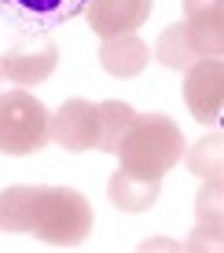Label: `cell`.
Returning <instances> with one entry per match:
<instances>
[{
	"instance_id": "cell-4",
	"label": "cell",
	"mask_w": 224,
	"mask_h": 253,
	"mask_svg": "<svg viewBox=\"0 0 224 253\" xmlns=\"http://www.w3.org/2000/svg\"><path fill=\"white\" fill-rule=\"evenodd\" d=\"M59 66V44L51 41V33H33L22 30L15 37V44L0 55V70L11 84L19 88H30V84H41L55 74Z\"/></svg>"
},
{
	"instance_id": "cell-10",
	"label": "cell",
	"mask_w": 224,
	"mask_h": 253,
	"mask_svg": "<svg viewBox=\"0 0 224 253\" xmlns=\"http://www.w3.org/2000/svg\"><path fill=\"white\" fill-rule=\"evenodd\" d=\"M99 63L110 77H136L151 63V48L136 33H118L99 44Z\"/></svg>"
},
{
	"instance_id": "cell-9",
	"label": "cell",
	"mask_w": 224,
	"mask_h": 253,
	"mask_svg": "<svg viewBox=\"0 0 224 253\" xmlns=\"http://www.w3.org/2000/svg\"><path fill=\"white\" fill-rule=\"evenodd\" d=\"M184 33L199 59H221L224 0H184Z\"/></svg>"
},
{
	"instance_id": "cell-13",
	"label": "cell",
	"mask_w": 224,
	"mask_h": 253,
	"mask_svg": "<svg viewBox=\"0 0 224 253\" xmlns=\"http://www.w3.org/2000/svg\"><path fill=\"white\" fill-rule=\"evenodd\" d=\"M154 59L166 70H177V74H184L187 66L199 63V55H195L191 41H187V33H184V22H173V26L162 30V37L154 41Z\"/></svg>"
},
{
	"instance_id": "cell-1",
	"label": "cell",
	"mask_w": 224,
	"mask_h": 253,
	"mask_svg": "<svg viewBox=\"0 0 224 253\" xmlns=\"http://www.w3.org/2000/svg\"><path fill=\"white\" fill-rule=\"evenodd\" d=\"M184 132L166 114H136L118 139L114 154L125 172L143 180H162L173 165L184 158Z\"/></svg>"
},
{
	"instance_id": "cell-3",
	"label": "cell",
	"mask_w": 224,
	"mask_h": 253,
	"mask_svg": "<svg viewBox=\"0 0 224 253\" xmlns=\"http://www.w3.org/2000/svg\"><path fill=\"white\" fill-rule=\"evenodd\" d=\"M48 125L51 114L37 95L15 88L0 95V151L4 154H37L41 147H48Z\"/></svg>"
},
{
	"instance_id": "cell-15",
	"label": "cell",
	"mask_w": 224,
	"mask_h": 253,
	"mask_svg": "<svg viewBox=\"0 0 224 253\" xmlns=\"http://www.w3.org/2000/svg\"><path fill=\"white\" fill-rule=\"evenodd\" d=\"M99 118H103V143H99V151L114 154L118 139H122V132L129 128V121L136 118V110L129 107V103H122V99H107V103H99Z\"/></svg>"
},
{
	"instance_id": "cell-12",
	"label": "cell",
	"mask_w": 224,
	"mask_h": 253,
	"mask_svg": "<svg viewBox=\"0 0 224 253\" xmlns=\"http://www.w3.org/2000/svg\"><path fill=\"white\" fill-rule=\"evenodd\" d=\"M37 184H19V187H7L0 191V231H11V235H30V220H33V209H37Z\"/></svg>"
},
{
	"instance_id": "cell-8",
	"label": "cell",
	"mask_w": 224,
	"mask_h": 253,
	"mask_svg": "<svg viewBox=\"0 0 224 253\" xmlns=\"http://www.w3.org/2000/svg\"><path fill=\"white\" fill-rule=\"evenodd\" d=\"M89 0H0V15L11 19L19 30L48 33L55 26L77 19Z\"/></svg>"
},
{
	"instance_id": "cell-17",
	"label": "cell",
	"mask_w": 224,
	"mask_h": 253,
	"mask_svg": "<svg viewBox=\"0 0 224 253\" xmlns=\"http://www.w3.org/2000/svg\"><path fill=\"white\" fill-rule=\"evenodd\" d=\"M221 231H224V228L199 224V228L191 231V239L184 242V250H221Z\"/></svg>"
},
{
	"instance_id": "cell-2",
	"label": "cell",
	"mask_w": 224,
	"mask_h": 253,
	"mask_svg": "<svg viewBox=\"0 0 224 253\" xmlns=\"http://www.w3.org/2000/svg\"><path fill=\"white\" fill-rule=\"evenodd\" d=\"M92 202L74 187H41L37 209L30 220V235L51 246H77L92 235Z\"/></svg>"
},
{
	"instance_id": "cell-18",
	"label": "cell",
	"mask_w": 224,
	"mask_h": 253,
	"mask_svg": "<svg viewBox=\"0 0 224 253\" xmlns=\"http://www.w3.org/2000/svg\"><path fill=\"white\" fill-rule=\"evenodd\" d=\"M0 84H4V70H0Z\"/></svg>"
},
{
	"instance_id": "cell-7",
	"label": "cell",
	"mask_w": 224,
	"mask_h": 253,
	"mask_svg": "<svg viewBox=\"0 0 224 253\" xmlns=\"http://www.w3.org/2000/svg\"><path fill=\"white\" fill-rule=\"evenodd\" d=\"M154 0H89L85 4V19L99 41L118 37V33H136L151 19Z\"/></svg>"
},
{
	"instance_id": "cell-11",
	"label": "cell",
	"mask_w": 224,
	"mask_h": 253,
	"mask_svg": "<svg viewBox=\"0 0 224 253\" xmlns=\"http://www.w3.org/2000/svg\"><path fill=\"white\" fill-rule=\"evenodd\" d=\"M158 191H162V180H143V176H133V172L118 169L107 184V195L122 213H143L158 202Z\"/></svg>"
},
{
	"instance_id": "cell-5",
	"label": "cell",
	"mask_w": 224,
	"mask_h": 253,
	"mask_svg": "<svg viewBox=\"0 0 224 253\" xmlns=\"http://www.w3.org/2000/svg\"><path fill=\"white\" fill-rule=\"evenodd\" d=\"M48 136L55 139L63 151H99L103 143V118H99V103L89 99H66L63 107L51 114Z\"/></svg>"
},
{
	"instance_id": "cell-14",
	"label": "cell",
	"mask_w": 224,
	"mask_h": 253,
	"mask_svg": "<svg viewBox=\"0 0 224 253\" xmlns=\"http://www.w3.org/2000/svg\"><path fill=\"white\" fill-rule=\"evenodd\" d=\"M184 162L195 176L210 180V176H221V165H224V136L221 132H210L202 136L195 147H184Z\"/></svg>"
},
{
	"instance_id": "cell-6",
	"label": "cell",
	"mask_w": 224,
	"mask_h": 253,
	"mask_svg": "<svg viewBox=\"0 0 224 253\" xmlns=\"http://www.w3.org/2000/svg\"><path fill=\"white\" fill-rule=\"evenodd\" d=\"M184 103L199 125H217L224 110V66L221 59H199L184 70Z\"/></svg>"
},
{
	"instance_id": "cell-16",
	"label": "cell",
	"mask_w": 224,
	"mask_h": 253,
	"mask_svg": "<svg viewBox=\"0 0 224 253\" xmlns=\"http://www.w3.org/2000/svg\"><path fill=\"white\" fill-rule=\"evenodd\" d=\"M195 213H199V224H213V228H224L221 213H224V184L221 176L202 180V191L195 198Z\"/></svg>"
}]
</instances>
